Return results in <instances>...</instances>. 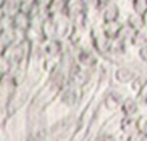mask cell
<instances>
[{
	"instance_id": "6da1fadb",
	"label": "cell",
	"mask_w": 147,
	"mask_h": 141,
	"mask_svg": "<svg viewBox=\"0 0 147 141\" xmlns=\"http://www.w3.org/2000/svg\"><path fill=\"white\" fill-rule=\"evenodd\" d=\"M99 13L103 22L117 21L120 17V7L115 1H106L99 7Z\"/></svg>"
},
{
	"instance_id": "7a4b0ae2",
	"label": "cell",
	"mask_w": 147,
	"mask_h": 141,
	"mask_svg": "<svg viewBox=\"0 0 147 141\" xmlns=\"http://www.w3.org/2000/svg\"><path fill=\"white\" fill-rule=\"evenodd\" d=\"M78 63H79L80 68L88 70L89 68H92V67L97 63V57L94 55L90 50L84 49V50H81L80 53L78 54Z\"/></svg>"
},
{
	"instance_id": "3957f363",
	"label": "cell",
	"mask_w": 147,
	"mask_h": 141,
	"mask_svg": "<svg viewBox=\"0 0 147 141\" xmlns=\"http://www.w3.org/2000/svg\"><path fill=\"white\" fill-rule=\"evenodd\" d=\"M12 26L18 31H27L31 27V19L30 15L26 14V13L18 12L14 17L12 18Z\"/></svg>"
},
{
	"instance_id": "277c9868",
	"label": "cell",
	"mask_w": 147,
	"mask_h": 141,
	"mask_svg": "<svg viewBox=\"0 0 147 141\" xmlns=\"http://www.w3.org/2000/svg\"><path fill=\"white\" fill-rule=\"evenodd\" d=\"M62 50H63V45H62V41L59 39L48 40V43H45V45H44V53L51 58L58 57L59 54H62Z\"/></svg>"
},
{
	"instance_id": "5b68a950",
	"label": "cell",
	"mask_w": 147,
	"mask_h": 141,
	"mask_svg": "<svg viewBox=\"0 0 147 141\" xmlns=\"http://www.w3.org/2000/svg\"><path fill=\"white\" fill-rule=\"evenodd\" d=\"M120 108L125 117H136L140 112V103L133 98H128L123 100Z\"/></svg>"
},
{
	"instance_id": "8992f818",
	"label": "cell",
	"mask_w": 147,
	"mask_h": 141,
	"mask_svg": "<svg viewBox=\"0 0 147 141\" xmlns=\"http://www.w3.org/2000/svg\"><path fill=\"white\" fill-rule=\"evenodd\" d=\"M121 25L123 23L120 22L119 19L117 21H111V22H103V25H102V33H103L109 40L116 39Z\"/></svg>"
},
{
	"instance_id": "52a82bcc",
	"label": "cell",
	"mask_w": 147,
	"mask_h": 141,
	"mask_svg": "<svg viewBox=\"0 0 147 141\" xmlns=\"http://www.w3.org/2000/svg\"><path fill=\"white\" fill-rule=\"evenodd\" d=\"M120 128L121 132L125 136H132V135L137 134L138 132V127H137V118L136 117H124L120 123Z\"/></svg>"
},
{
	"instance_id": "ba28073f",
	"label": "cell",
	"mask_w": 147,
	"mask_h": 141,
	"mask_svg": "<svg viewBox=\"0 0 147 141\" xmlns=\"http://www.w3.org/2000/svg\"><path fill=\"white\" fill-rule=\"evenodd\" d=\"M65 13L67 14L69 18H72V17L79 15V14L85 13V7H84L81 0H67Z\"/></svg>"
},
{
	"instance_id": "9c48e42d",
	"label": "cell",
	"mask_w": 147,
	"mask_h": 141,
	"mask_svg": "<svg viewBox=\"0 0 147 141\" xmlns=\"http://www.w3.org/2000/svg\"><path fill=\"white\" fill-rule=\"evenodd\" d=\"M1 12L4 17L13 18L21 9V1L20 0H5V3L1 5Z\"/></svg>"
},
{
	"instance_id": "30bf717a",
	"label": "cell",
	"mask_w": 147,
	"mask_h": 141,
	"mask_svg": "<svg viewBox=\"0 0 147 141\" xmlns=\"http://www.w3.org/2000/svg\"><path fill=\"white\" fill-rule=\"evenodd\" d=\"M40 31H41V33H43V37L48 39V40L57 39V26L51 17L47 18L43 22V25H41V27H40Z\"/></svg>"
},
{
	"instance_id": "8fae6325",
	"label": "cell",
	"mask_w": 147,
	"mask_h": 141,
	"mask_svg": "<svg viewBox=\"0 0 147 141\" xmlns=\"http://www.w3.org/2000/svg\"><path fill=\"white\" fill-rule=\"evenodd\" d=\"M136 72L127 67H120L115 70V78L119 83H130L136 77Z\"/></svg>"
},
{
	"instance_id": "7c38bea8",
	"label": "cell",
	"mask_w": 147,
	"mask_h": 141,
	"mask_svg": "<svg viewBox=\"0 0 147 141\" xmlns=\"http://www.w3.org/2000/svg\"><path fill=\"white\" fill-rule=\"evenodd\" d=\"M123 100H124V99H123V96L120 95V94L111 92L105 99V106H106V109H109V110H116V109H119L120 106H121Z\"/></svg>"
},
{
	"instance_id": "4fadbf2b",
	"label": "cell",
	"mask_w": 147,
	"mask_h": 141,
	"mask_svg": "<svg viewBox=\"0 0 147 141\" xmlns=\"http://www.w3.org/2000/svg\"><path fill=\"white\" fill-rule=\"evenodd\" d=\"M66 3H67V0H51L48 7H47V12H48L49 17L65 13V10H66Z\"/></svg>"
},
{
	"instance_id": "5bb4252c",
	"label": "cell",
	"mask_w": 147,
	"mask_h": 141,
	"mask_svg": "<svg viewBox=\"0 0 147 141\" xmlns=\"http://www.w3.org/2000/svg\"><path fill=\"white\" fill-rule=\"evenodd\" d=\"M127 25L130 28H133L134 31H143L145 28V22H143V17L138 13L132 12L130 14H128L127 17Z\"/></svg>"
},
{
	"instance_id": "9a60e30c",
	"label": "cell",
	"mask_w": 147,
	"mask_h": 141,
	"mask_svg": "<svg viewBox=\"0 0 147 141\" xmlns=\"http://www.w3.org/2000/svg\"><path fill=\"white\" fill-rule=\"evenodd\" d=\"M136 32H137V31H134L133 28H130L127 23H123L121 27H120L119 33H117V36H116V39L127 45V44L132 43V39H133V36H134Z\"/></svg>"
},
{
	"instance_id": "2e32d148",
	"label": "cell",
	"mask_w": 147,
	"mask_h": 141,
	"mask_svg": "<svg viewBox=\"0 0 147 141\" xmlns=\"http://www.w3.org/2000/svg\"><path fill=\"white\" fill-rule=\"evenodd\" d=\"M78 100H79V94H78V91H76L75 87L71 86V87L65 90L63 95H62V101H63L66 105H69V106L75 105Z\"/></svg>"
},
{
	"instance_id": "e0dca14e",
	"label": "cell",
	"mask_w": 147,
	"mask_h": 141,
	"mask_svg": "<svg viewBox=\"0 0 147 141\" xmlns=\"http://www.w3.org/2000/svg\"><path fill=\"white\" fill-rule=\"evenodd\" d=\"M72 81H74V85L76 86H81L89 80V73L86 69H83L80 67L75 69V72H72Z\"/></svg>"
},
{
	"instance_id": "ac0fdd59",
	"label": "cell",
	"mask_w": 147,
	"mask_h": 141,
	"mask_svg": "<svg viewBox=\"0 0 147 141\" xmlns=\"http://www.w3.org/2000/svg\"><path fill=\"white\" fill-rule=\"evenodd\" d=\"M132 44L133 46H136V48L141 49L143 48V46L147 45V33L145 31H137V32L134 33V36H133L132 39Z\"/></svg>"
},
{
	"instance_id": "d6986e66",
	"label": "cell",
	"mask_w": 147,
	"mask_h": 141,
	"mask_svg": "<svg viewBox=\"0 0 147 141\" xmlns=\"http://www.w3.org/2000/svg\"><path fill=\"white\" fill-rule=\"evenodd\" d=\"M146 83H147L146 77H143V76H136L134 80L130 82V86H132V90L138 94L143 88V86H145Z\"/></svg>"
},
{
	"instance_id": "ffe728a7",
	"label": "cell",
	"mask_w": 147,
	"mask_h": 141,
	"mask_svg": "<svg viewBox=\"0 0 147 141\" xmlns=\"http://www.w3.org/2000/svg\"><path fill=\"white\" fill-rule=\"evenodd\" d=\"M132 8L134 13L143 15L147 10V0H132Z\"/></svg>"
},
{
	"instance_id": "44dd1931",
	"label": "cell",
	"mask_w": 147,
	"mask_h": 141,
	"mask_svg": "<svg viewBox=\"0 0 147 141\" xmlns=\"http://www.w3.org/2000/svg\"><path fill=\"white\" fill-rule=\"evenodd\" d=\"M137 127L140 134H143L147 136V114L140 116L137 118Z\"/></svg>"
},
{
	"instance_id": "7402d4cb",
	"label": "cell",
	"mask_w": 147,
	"mask_h": 141,
	"mask_svg": "<svg viewBox=\"0 0 147 141\" xmlns=\"http://www.w3.org/2000/svg\"><path fill=\"white\" fill-rule=\"evenodd\" d=\"M10 68V62L4 57H0V74H5Z\"/></svg>"
},
{
	"instance_id": "603a6c76",
	"label": "cell",
	"mask_w": 147,
	"mask_h": 141,
	"mask_svg": "<svg viewBox=\"0 0 147 141\" xmlns=\"http://www.w3.org/2000/svg\"><path fill=\"white\" fill-rule=\"evenodd\" d=\"M127 141H147V136L143 134H140V132H137V134L132 135V136L128 137Z\"/></svg>"
},
{
	"instance_id": "cb8c5ba5",
	"label": "cell",
	"mask_w": 147,
	"mask_h": 141,
	"mask_svg": "<svg viewBox=\"0 0 147 141\" xmlns=\"http://www.w3.org/2000/svg\"><path fill=\"white\" fill-rule=\"evenodd\" d=\"M138 55H140L141 61L147 63V45L143 46V48H141V49H138Z\"/></svg>"
},
{
	"instance_id": "d4e9b609",
	"label": "cell",
	"mask_w": 147,
	"mask_h": 141,
	"mask_svg": "<svg viewBox=\"0 0 147 141\" xmlns=\"http://www.w3.org/2000/svg\"><path fill=\"white\" fill-rule=\"evenodd\" d=\"M138 96H140V99L143 101V103L147 104V83L145 86H143V88L138 92Z\"/></svg>"
},
{
	"instance_id": "484cf974",
	"label": "cell",
	"mask_w": 147,
	"mask_h": 141,
	"mask_svg": "<svg viewBox=\"0 0 147 141\" xmlns=\"http://www.w3.org/2000/svg\"><path fill=\"white\" fill-rule=\"evenodd\" d=\"M51 0H35V4L39 5V7H43V8H47Z\"/></svg>"
},
{
	"instance_id": "4316f807",
	"label": "cell",
	"mask_w": 147,
	"mask_h": 141,
	"mask_svg": "<svg viewBox=\"0 0 147 141\" xmlns=\"http://www.w3.org/2000/svg\"><path fill=\"white\" fill-rule=\"evenodd\" d=\"M101 141H116V139H115V137H112V136H110V135H107V136L102 137Z\"/></svg>"
},
{
	"instance_id": "83f0119b",
	"label": "cell",
	"mask_w": 147,
	"mask_h": 141,
	"mask_svg": "<svg viewBox=\"0 0 147 141\" xmlns=\"http://www.w3.org/2000/svg\"><path fill=\"white\" fill-rule=\"evenodd\" d=\"M142 17H143V22H145V27H147V10L145 12V14H143Z\"/></svg>"
},
{
	"instance_id": "f1b7e54d",
	"label": "cell",
	"mask_w": 147,
	"mask_h": 141,
	"mask_svg": "<svg viewBox=\"0 0 147 141\" xmlns=\"http://www.w3.org/2000/svg\"><path fill=\"white\" fill-rule=\"evenodd\" d=\"M21 3H30V4H34L35 3V0H20Z\"/></svg>"
}]
</instances>
